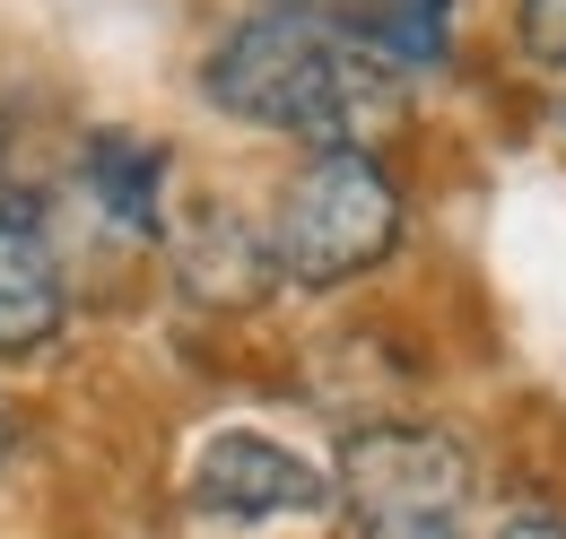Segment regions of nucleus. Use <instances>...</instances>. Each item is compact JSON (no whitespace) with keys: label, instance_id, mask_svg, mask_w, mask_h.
<instances>
[{"label":"nucleus","instance_id":"nucleus-6","mask_svg":"<svg viewBox=\"0 0 566 539\" xmlns=\"http://www.w3.org/2000/svg\"><path fill=\"white\" fill-rule=\"evenodd\" d=\"M78 192L105 226L123 235H157L166 226V148L140 131H96L78 157Z\"/></svg>","mask_w":566,"mask_h":539},{"label":"nucleus","instance_id":"nucleus-12","mask_svg":"<svg viewBox=\"0 0 566 539\" xmlns=\"http://www.w3.org/2000/svg\"><path fill=\"white\" fill-rule=\"evenodd\" d=\"M262 9H305V18H323V9H340V0H262Z\"/></svg>","mask_w":566,"mask_h":539},{"label":"nucleus","instance_id":"nucleus-5","mask_svg":"<svg viewBox=\"0 0 566 539\" xmlns=\"http://www.w3.org/2000/svg\"><path fill=\"white\" fill-rule=\"evenodd\" d=\"M62 331V262H53V235L18 209H0V348L27 357Z\"/></svg>","mask_w":566,"mask_h":539},{"label":"nucleus","instance_id":"nucleus-4","mask_svg":"<svg viewBox=\"0 0 566 539\" xmlns=\"http://www.w3.org/2000/svg\"><path fill=\"white\" fill-rule=\"evenodd\" d=\"M332 505V478L314 462H296L287 444L253 435V426H227L201 444L192 462V514L201 522H235V531H271V522H314Z\"/></svg>","mask_w":566,"mask_h":539},{"label":"nucleus","instance_id":"nucleus-1","mask_svg":"<svg viewBox=\"0 0 566 539\" xmlns=\"http://www.w3.org/2000/svg\"><path fill=\"white\" fill-rule=\"evenodd\" d=\"M210 105L262 131L314 139V148H366L401 123V78L357 53L332 18L262 9L210 53Z\"/></svg>","mask_w":566,"mask_h":539},{"label":"nucleus","instance_id":"nucleus-8","mask_svg":"<svg viewBox=\"0 0 566 539\" xmlns=\"http://www.w3.org/2000/svg\"><path fill=\"white\" fill-rule=\"evenodd\" d=\"M271 278H280V253H271L244 218H227V209H201V218H192V235H184V287H192V296L253 305Z\"/></svg>","mask_w":566,"mask_h":539},{"label":"nucleus","instance_id":"nucleus-3","mask_svg":"<svg viewBox=\"0 0 566 539\" xmlns=\"http://www.w3.org/2000/svg\"><path fill=\"white\" fill-rule=\"evenodd\" d=\"M340 496L366 522H453L471 496V453L436 426H357L340 444Z\"/></svg>","mask_w":566,"mask_h":539},{"label":"nucleus","instance_id":"nucleus-2","mask_svg":"<svg viewBox=\"0 0 566 539\" xmlns=\"http://www.w3.org/2000/svg\"><path fill=\"white\" fill-rule=\"evenodd\" d=\"M392 235H401L392 175L366 148H314V166L287 183V201H280L271 253H280V278H296V287H340V278L384 262Z\"/></svg>","mask_w":566,"mask_h":539},{"label":"nucleus","instance_id":"nucleus-9","mask_svg":"<svg viewBox=\"0 0 566 539\" xmlns=\"http://www.w3.org/2000/svg\"><path fill=\"white\" fill-rule=\"evenodd\" d=\"M523 44H532V62L566 70V0H523Z\"/></svg>","mask_w":566,"mask_h":539},{"label":"nucleus","instance_id":"nucleus-11","mask_svg":"<svg viewBox=\"0 0 566 539\" xmlns=\"http://www.w3.org/2000/svg\"><path fill=\"white\" fill-rule=\"evenodd\" d=\"M496 539H566L558 522H514V531H496Z\"/></svg>","mask_w":566,"mask_h":539},{"label":"nucleus","instance_id":"nucleus-10","mask_svg":"<svg viewBox=\"0 0 566 539\" xmlns=\"http://www.w3.org/2000/svg\"><path fill=\"white\" fill-rule=\"evenodd\" d=\"M357 539H462V522H366Z\"/></svg>","mask_w":566,"mask_h":539},{"label":"nucleus","instance_id":"nucleus-7","mask_svg":"<svg viewBox=\"0 0 566 539\" xmlns=\"http://www.w3.org/2000/svg\"><path fill=\"white\" fill-rule=\"evenodd\" d=\"M332 27L349 35L357 53H375L392 78L436 70L444 53H453V0H340Z\"/></svg>","mask_w":566,"mask_h":539},{"label":"nucleus","instance_id":"nucleus-13","mask_svg":"<svg viewBox=\"0 0 566 539\" xmlns=\"http://www.w3.org/2000/svg\"><path fill=\"white\" fill-rule=\"evenodd\" d=\"M0 453H9V426H0Z\"/></svg>","mask_w":566,"mask_h":539}]
</instances>
